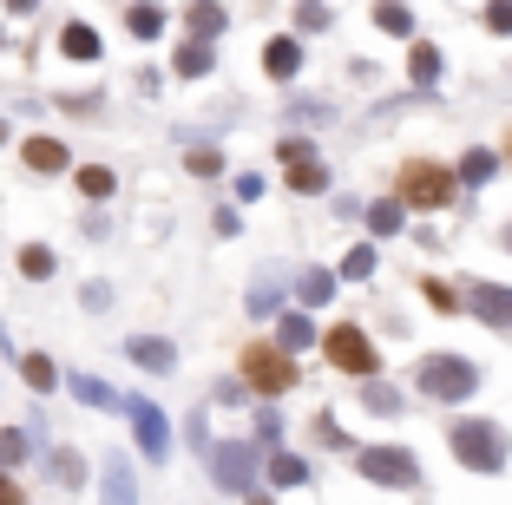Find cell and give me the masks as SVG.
Listing matches in <instances>:
<instances>
[{"label": "cell", "instance_id": "obj_13", "mask_svg": "<svg viewBox=\"0 0 512 505\" xmlns=\"http://www.w3.org/2000/svg\"><path fill=\"white\" fill-rule=\"evenodd\" d=\"M302 66V53H296V40H270V73L276 79H289Z\"/></svg>", "mask_w": 512, "mask_h": 505}, {"label": "cell", "instance_id": "obj_5", "mask_svg": "<svg viewBox=\"0 0 512 505\" xmlns=\"http://www.w3.org/2000/svg\"><path fill=\"white\" fill-rule=\"evenodd\" d=\"M401 191L414 197V210H440L453 197V178L440 171V164H407V171H401Z\"/></svg>", "mask_w": 512, "mask_h": 505}, {"label": "cell", "instance_id": "obj_2", "mask_svg": "<svg viewBox=\"0 0 512 505\" xmlns=\"http://www.w3.org/2000/svg\"><path fill=\"white\" fill-rule=\"evenodd\" d=\"M362 479H375V486H414L421 479V460L414 453H401V446H362Z\"/></svg>", "mask_w": 512, "mask_h": 505}, {"label": "cell", "instance_id": "obj_21", "mask_svg": "<svg viewBox=\"0 0 512 505\" xmlns=\"http://www.w3.org/2000/svg\"><path fill=\"white\" fill-rule=\"evenodd\" d=\"M302 342H309V322H302V315H289V322H283V348H302Z\"/></svg>", "mask_w": 512, "mask_h": 505}, {"label": "cell", "instance_id": "obj_9", "mask_svg": "<svg viewBox=\"0 0 512 505\" xmlns=\"http://www.w3.org/2000/svg\"><path fill=\"white\" fill-rule=\"evenodd\" d=\"M27 164L33 171H66V145L60 138H27Z\"/></svg>", "mask_w": 512, "mask_h": 505}, {"label": "cell", "instance_id": "obj_12", "mask_svg": "<svg viewBox=\"0 0 512 505\" xmlns=\"http://www.w3.org/2000/svg\"><path fill=\"white\" fill-rule=\"evenodd\" d=\"M66 53H73V60H99V33L73 20V27H66Z\"/></svg>", "mask_w": 512, "mask_h": 505}, {"label": "cell", "instance_id": "obj_14", "mask_svg": "<svg viewBox=\"0 0 512 505\" xmlns=\"http://www.w3.org/2000/svg\"><path fill=\"white\" fill-rule=\"evenodd\" d=\"M20 269H27V276H53V250H46V243H27V250H20Z\"/></svg>", "mask_w": 512, "mask_h": 505}, {"label": "cell", "instance_id": "obj_11", "mask_svg": "<svg viewBox=\"0 0 512 505\" xmlns=\"http://www.w3.org/2000/svg\"><path fill=\"white\" fill-rule=\"evenodd\" d=\"M138 414V440L151 446V460H158V453H165V420H158V407H132Z\"/></svg>", "mask_w": 512, "mask_h": 505}, {"label": "cell", "instance_id": "obj_1", "mask_svg": "<svg viewBox=\"0 0 512 505\" xmlns=\"http://www.w3.org/2000/svg\"><path fill=\"white\" fill-rule=\"evenodd\" d=\"M453 453H460L473 473H499V466H506V433L486 427V420H467V427H453Z\"/></svg>", "mask_w": 512, "mask_h": 505}, {"label": "cell", "instance_id": "obj_10", "mask_svg": "<svg viewBox=\"0 0 512 505\" xmlns=\"http://www.w3.org/2000/svg\"><path fill=\"white\" fill-rule=\"evenodd\" d=\"M289 184H296V191H316L322 184V164L302 158V145H289Z\"/></svg>", "mask_w": 512, "mask_h": 505}, {"label": "cell", "instance_id": "obj_24", "mask_svg": "<svg viewBox=\"0 0 512 505\" xmlns=\"http://www.w3.org/2000/svg\"><path fill=\"white\" fill-rule=\"evenodd\" d=\"M368 269H375V250H368V243H362V250L348 256V276H368Z\"/></svg>", "mask_w": 512, "mask_h": 505}, {"label": "cell", "instance_id": "obj_20", "mask_svg": "<svg viewBox=\"0 0 512 505\" xmlns=\"http://www.w3.org/2000/svg\"><path fill=\"white\" fill-rule=\"evenodd\" d=\"M381 27H388V33H407V27H414V20H407V7H394V0H388V7H381Z\"/></svg>", "mask_w": 512, "mask_h": 505}, {"label": "cell", "instance_id": "obj_22", "mask_svg": "<svg viewBox=\"0 0 512 505\" xmlns=\"http://www.w3.org/2000/svg\"><path fill=\"white\" fill-rule=\"evenodd\" d=\"M302 473H309L302 460H276V486H302Z\"/></svg>", "mask_w": 512, "mask_h": 505}, {"label": "cell", "instance_id": "obj_15", "mask_svg": "<svg viewBox=\"0 0 512 505\" xmlns=\"http://www.w3.org/2000/svg\"><path fill=\"white\" fill-rule=\"evenodd\" d=\"M132 355L145 361V368H158V374L171 368V342H132Z\"/></svg>", "mask_w": 512, "mask_h": 505}, {"label": "cell", "instance_id": "obj_4", "mask_svg": "<svg viewBox=\"0 0 512 505\" xmlns=\"http://www.w3.org/2000/svg\"><path fill=\"white\" fill-rule=\"evenodd\" d=\"M322 348H329V361L342 374H375V342H368L362 328H348V322L329 328V342H322Z\"/></svg>", "mask_w": 512, "mask_h": 505}, {"label": "cell", "instance_id": "obj_3", "mask_svg": "<svg viewBox=\"0 0 512 505\" xmlns=\"http://www.w3.org/2000/svg\"><path fill=\"white\" fill-rule=\"evenodd\" d=\"M473 381H480V374H473L460 355H434V361L421 368V387L434 394V401H467V394H473Z\"/></svg>", "mask_w": 512, "mask_h": 505}, {"label": "cell", "instance_id": "obj_25", "mask_svg": "<svg viewBox=\"0 0 512 505\" xmlns=\"http://www.w3.org/2000/svg\"><path fill=\"white\" fill-rule=\"evenodd\" d=\"M427 302H434V309H447V315H453V289H447V283H427Z\"/></svg>", "mask_w": 512, "mask_h": 505}, {"label": "cell", "instance_id": "obj_8", "mask_svg": "<svg viewBox=\"0 0 512 505\" xmlns=\"http://www.w3.org/2000/svg\"><path fill=\"white\" fill-rule=\"evenodd\" d=\"M217 479H224L230 492H243L250 486V453H243V446H224V453H217Z\"/></svg>", "mask_w": 512, "mask_h": 505}, {"label": "cell", "instance_id": "obj_6", "mask_svg": "<svg viewBox=\"0 0 512 505\" xmlns=\"http://www.w3.org/2000/svg\"><path fill=\"white\" fill-rule=\"evenodd\" d=\"M243 374H250L256 387H270V394H283V387L296 381V368L283 361V348H250V355H243Z\"/></svg>", "mask_w": 512, "mask_h": 505}, {"label": "cell", "instance_id": "obj_18", "mask_svg": "<svg viewBox=\"0 0 512 505\" xmlns=\"http://www.w3.org/2000/svg\"><path fill=\"white\" fill-rule=\"evenodd\" d=\"M158 27H165V14H158V7H132V33H145V40H151Z\"/></svg>", "mask_w": 512, "mask_h": 505}, {"label": "cell", "instance_id": "obj_30", "mask_svg": "<svg viewBox=\"0 0 512 505\" xmlns=\"http://www.w3.org/2000/svg\"><path fill=\"white\" fill-rule=\"evenodd\" d=\"M506 243H512V230H506Z\"/></svg>", "mask_w": 512, "mask_h": 505}, {"label": "cell", "instance_id": "obj_16", "mask_svg": "<svg viewBox=\"0 0 512 505\" xmlns=\"http://www.w3.org/2000/svg\"><path fill=\"white\" fill-rule=\"evenodd\" d=\"M191 27H197V40H204V33H217V27H224V7L197 0V7H191Z\"/></svg>", "mask_w": 512, "mask_h": 505}, {"label": "cell", "instance_id": "obj_17", "mask_svg": "<svg viewBox=\"0 0 512 505\" xmlns=\"http://www.w3.org/2000/svg\"><path fill=\"white\" fill-rule=\"evenodd\" d=\"M204 66H211V46L197 40V46H184L178 53V73H204Z\"/></svg>", "mask_w": 512, "mask_h": 505}, {"label": "cell", "instance_id": "obj_27", "mask_svg": "<svg viewBox=\"0 0 512 505\" xmlns=\"http://www.w3.org/2000/svg\"><path fill=\"white\" fill-rule=\"evenodd\" d=\"M0 499H20V486H14V479H0Z\"/></svg>", "mask_w": 512, "mask_h": 505}, {"label": "cell", "instance_id": "obj_29", "mask_svg": "<svg viewBox=\"0 0 512 505\" xmlns=\"http://www.w3.org/2000/svg\"><path fill=\"white\" fill-rule=\"evenodd\" d=\"M0 138H7V125H0Z\"/></svg>", "mask_w": 512, "mask_h": 505}, {"label": "cell", "instance_id": "obj_28", "mask_svg": "<svg viewBox=\"0 0 512 505\" xmlns=\"http://www.w3.org/2000/svg\"><path fill=\"white\" fill-rule=\"evenodd\" d=\"M7 7H20V14H27V7H33V0H7Z\"/></svg>", "mask_w": 512, "mask_h": 505}, {"label": "cell", "instance_id": "obj_26", "mask_svg": "<svg viewBox=\"0 0 512 505\" xmlns=\"http://www.w3.org/2000/svg\"><path fill=\"white\" fill-rule=\"evenodd\" d=\"M27 381H33V387H53V368H46V355L27 361Z\"/></svg>", "mask_w": 512, "mask_h": 505}, {"label": "cell", "instance_id": "obj_7", "mask_svg": "<svg viewBox=\"0 0 512 505\" xmlns=\"http://www.w3.org/2000/svg\"><path fill=\"white\" fill-rule=\"evenodd\" d=\"M467 302H473V315H480V322H499V328L512 322V289H493V283H473V289H467Z\"/></svg>", "mask_w": 512, "mask_h": 505}, {"label": "cell", "instance_id": "obj_19", "mask_svg": "<svg viewBox=\"0 0 512 505\" xmlns=\"http://www.w3.org/2000/svg\"><path fill=\"white\" fill-rule=\"evenodd\" d=\"M79 184H86V197H106L112 191V171H99V164H92V171H79Z\"/></svg>", "mask_w": 512, "mask_h": 505}, {"label": "cell", "instance_id": "obj_23", "mask_svg": "<svg viewBox=\"0 0 512 505\" xmlns=\"http://www.w3.org/2000/svg\"><path fill=\"white\" fill-rule=\"evenodd\" d=\"M486 27H493V33H512V0H493V14H486Z\"/></svg>", "mask_w": 512, "mask_h": 505}]
</instances>
